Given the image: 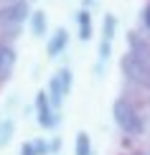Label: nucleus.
I'll return each instance as SVG.
<instances>
[{"mask_svg": "<svg viewBox=\"0 0 150 155\" xmlns=\"http://www.w3.org/2000/svg\"><path fill=\"white\" fill-rule=\"evenodd\" d=\"M112 120L130 137H138V135L145 132V120H142L140 109L135 107V102L130 97H117L112 102Z\"/></svg>", "mask_w": 150, "mask_h": 155, "instance_id": "f257e3e1", "label": "nucleus"}, {"mask_svg": "<svg viewBox=\"0 0 150 155\" xmlns=\"http://www.w3.org/2000/svg\"><path fill=\"white\" fill-rule=\"evenodd\" d=\"M31 8L25 0H5L0 3V38L8 41V38L21 36V25L28 21Z\"/></svg>", "mask_w": 150, "mask_h": 155, "instance_id": "f03ea898", "label": "nucleus"}, {"mask_svg": "<svg viewBox=\"0 0 150 155\" xmlns=\"http://www.w3.org/2000/svg\"><path fill=\"white\" fill-rule=\"evenodd\" d=\"M71 87H74V74H71V69H66V66H61L48 79V99H51V104H54L56 109L61 107L64 99H66V94L71 92Z\"/></svg>", "mask_w": 150, "mask_h": 155, "instance_id": "7ed1b4c3", "label": "nucleus"}, {"mask_svg": "<svg viewBox=\"0 0 150 155\" xmlns=\"http://www.w3.org/2000/svg\"><path fill=\"white\" fill-rule=\"evenodd\" d=\"M120 66H122V74H125L132 84H138V87H142V89H150V69L142 66L130 51L120 59Z\"/></svg>", "mask_w": 150, "mask_h": 155, "instance_id": "20e7f679", "label": "nucleus"}, {"mask_svg": "<svg viewBox=\"0 0 150 155\" xmlns=\"http://www.w3.org/2000/svg\"><path fill=\"white\" fill-rule=\"evenodd\" d=\"M36 120H38V125L46 127V130L56 127L58 120H61L58 109L51 104V99H48V92H38L36 94Z\"/></svg>", "mask_w": 150, "mask_h": 155, "instance_id": "39448f33", "label": "nucleus"}, {"mask_svg": "<svg viewBox=\"0 0 150 155\" xmlns=\"http://www.w3.org/2000/svg\"><path fill=\"white\" fill-rule=\"evenodd\" d=\"M127 46H130V54H132L142 66L150 69V41L148 38H142L138 31H130L127 33Z\"/></svg>", "mask_w": 150, "mask_h": 155, "instance_id": "423d86ee", "label": "nucleus"}, {"mask_svg": "<svg viewBox=\"0 0 150 155\" xmlns=\"http://www.w3.org/2000/svg\"><path fill=\"white\" fill-rule=\"evenodd\" d=\"M15 66V48L0 38V81H8Z\"/></svg>", "mask_w": 150, "mask_h": 155, "instance_id": "0eeeda50", "label": "nucleus"}, {"mask_svg": "<svg viewBox=\"0 0 150 155\" xmlns=\"http://www.w3.org/2000/svg\"><path fill=\"white\" fill-rule=\"evenodd\" d=\"M66 46H69V31L66 28H56L54 33H51L48 43H46V54L51 59H56V56H61L64 51H66Z\"/></svg>", "mask_w": 150, "mask_h": 155, "instance_id": "6e6552de", "label": "nucleus"}, {"mask_svg": "<svg viewBox=\"0 0 150 155\" xmlns=\"http://www.w3.org/2000/svg\"><path fill=\"white\" fill-rule=\"evenodd\" d=\"M76 28H79V38L82 41H89L94 33V23H92V13H89L87 8H82L79 13H76Z\"/></svg>", "mask_w": 150, "mask_h": 155, "instance_id": "1a4fd4ad", "label": "nucleus"}, {"mask_svg": "<svg viewBox=\"0 0 150 155\" xmlns=\"http://www.w3.org/2000/svg\"><path fill=\"white\" fill-rule=\"evenodd\" d=\"M28 23H31V33H33V36L41 38V36L48 33V18H46V13H43V10H31Z\"/></svg>", "mask_w": 150, "mask_h": 155, "instance_id": "9d476101", "label": "nucleus"}, {"mask_svg": "<svg viewBox=\"0 0 150 155\" xmlns=\"http://www.w3.org/2000/svg\"><path fill=\"white\" fill-rule=\"evenodd\" d=\"M97 66H94V71H97V76H102V71H104V66H107V61H109V56H112V41H99V48H97Z\"/></svg>", "mask_w": 150, "mask_h": 155, "instance_id": "9b49d317", "label": "nucleus"}, {"mask_svg": "<svg viewBox=\"0 0 150 155\" xmlns=\"http://www.w3.org/2000/svg\"><path fill=\"white\" fill-rule=\"evenodd\" d=\"M74 155H94L89 132H84V130L76 132V137H74Z\"/></svg>", "mask_w": 150, "mask_h": 155, "instance_id": "f8f14e48", "label": "nucleus"}, {"mask_svg": "<svg viewBox=\"0 0 150 155\" xmlns=\"http://www.w3.org/2000/svg\"><path fill=\"white\" fill-rule=\"evenodd\" d=\"M13 132H15V122H13L10 117L0 120V147H5L13 140Z\"/></svg>", "mask_w": 150, "mask_h": 155, "instance_id": "ddd939ff", "label": "nucleus"}, {"mask_svg": "<svg viewBox=\"0 0 150 155\" xmlns=\"http://www.w3.org/2000/svg\"><path fill=\"white\" fill-rule=\"evenodd\" d=\"M115 33H117V18L112 15V13H107L104 21H102V38L104 41H112Z\"/></svg>", "mask_w": 150, "mask_h": 155, "instance_id": "4468645a", "label": "nucleus"}, {"mask_svg": "<svg viewBox=\"0 0 150 155\" xmlns=\"http://www.w3.org/2000/svg\"><path fill=\"white\" fill-rule=\"evenodd\" d=\"M33 150H36V155H51V147L46 140H33Z\"/></svg>", "mask_w": 150, "mask_h": 155, "instance_id": "2eb2a0df", "label": "nucleus"}, {"mask_svg": "<svg viewBox=\"0 0 150 155\" xmlns=\"http://www.w3.org/2000/svg\"><path fill=\"white\" fill-rule=\"evenodd\" d=\"M140 23H142V28L150 33V0L145 3V8H142V13H140Z\"/></svg>", "mask_w": 150, "mask_h": 155, "instance_id": "dca6fc26", "label": "nucleus"}, {"mask_svg": "<svg viewBox=\"0 0 150 155\" xmlns=\"http://www.w3.org/2000/svg\"><path fill=\"white\" fill-rule=\"evenodd\" d=\"M21 155H36V150H33V140H28V143L21 145Z\"/></svg>", "mask_w": 150, "mask_h": 155, "instance_id": "f3484780", "label": "nucleus"}, {"mask_svg": "<svg viewBox=\"0 0 150 155\" xmlns=\"http://www.w3.org/2000/svg\"><path fill=\"white\" fill-rule=\"evenodd\" d=\"M145 155H150V153H145Z\"/></svg>", "mask_w": 150, "mask_h": 155, "instance_id": "a211bd4d", "label": "nucleus"}]
</instances>
